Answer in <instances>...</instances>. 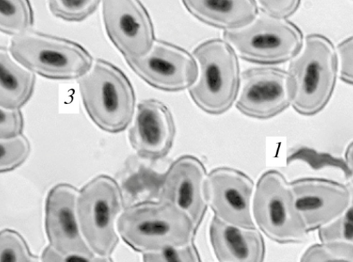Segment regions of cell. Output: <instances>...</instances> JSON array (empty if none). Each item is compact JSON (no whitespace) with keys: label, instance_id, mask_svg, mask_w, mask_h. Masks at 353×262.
I'll use <instances>...</instances> for the list:
<instances>
[{"label":"cell","instance_id":"cell-1","mask_svg":"<svg viewBox=\"0 0 353 262\" xmlns=\"http://www.w3.org/2000/svg\"><path fill=\"white\" fill-rule=\"evenodd\" d=\"M196 229L185 212L160 200L133 205L124 210L117 221L123 240L143 254L188 245Z\"/></svg>","mask_w":353,"mask_h":262},{"label":"cell","instance_id":"cell-2","mask_svg":"<svg viewBox=\"0 0 353 262\" xmlns=\"http://www.w3.org/2000/svg\"><path fill=\"white\" fill-rule=\"evenodd\" d=\"M337 70L338 57L332 41L322 34L307 35L303 49L289 66L294 109L306 116L323 110L333 93Z\"/></svg>","mask_w":353,"mask_h":262},{"label":"cell","instance_id":"cell-3","mask_svg":"<svg viewBox=\"0 0 353 262\" xmlns=\"http://www.w3.org/2000/svg\"><path fill=\"white\" fill-rule=\"evenodd\" d=\"M78 83L85 109L99 128L112 133L125 129L134 114L135 96L119 68L97 59Z\"/></svg>","mask_w":353,"mask_h":262},{"label":"cell","instance_id":"cell-4","mask_svg":"<svg viewBox=\"0 0 353 262\" xmlns=\"http://www.w3.org/2000/svg\"><path fill=\"white\" fill-rule=\"evenodd\" d=\"M193 55L199 74L189 88L191 98L207 113L225 112L236 99L241 82L235 51L225 41L212 39L197 46Z\"/></svg>","mask_w":353,"mask_h":262},{"label":"cell","instance_id":"cell-5","mask_svg":"<svg viewBox=\"0 0 353 262\" xmlns=\"http://www.w3.org/2000/svg\"><path fill=\"white\" fill-rule=\"evenodd\" d=\"M9 50L22 66L51 79H79L92 66L91 55L79 44L38 32L13 37Z\"/></svg>","mask_w":353,"mask_h":262},{"label":"cell","instance_id":"cell-6","mask_svg":"<svg viewBox=\"0 0 353 262\" xmlns=\"http://www.w3.org/2000/svg\"><path fill=\"white\" fill-rule=\"evenodd\" d=\"M252 213L261 230L275 242L297 243L307 238L309 231L296 208L290 184L279 171L268 170L259 178Z\"/></svg>","mask_w":353,"mask_h":262},{"label":"cell","instance_id":"cell-7","mask_svg":"<svg viewBox=\"0 0 353 262\" xmlns=\"http://www.w3.org/2000/svg\"><path fill=\"white\" fill-rule=\"evenodd\" d=\"M223 37L242 59L261 64L285 62L303 47V34L295 24L265 14L241 28L225 30Z\"/></svg>","mask_w":353,"mask_h":262},{"label":"cell","instance_id":"cell-8","mask_svg":"<svg viewBox=\"0 0 353 262\" xmlns=\"http://www.w3.org/2000/svg\"><path fill=\"white\" fill-rule=\"evenodd\" d=\"M122 205L120 188L113 179L101 175L79 192L77 216L86 243L99 256H109L118 241L116 219Z\"/></svg>","mask_w":353,"mask_h":262},{"label":"cell","instance_id":"cell-9","mask_svg":"<svg viewBox=\"0 0 353 262\" xmlns=\"http://www.w3.org/2000/svg\"><path fill=\"white\" fill-rule=\"evenodd\" d=\"M293 85L288 73L272 67L249 68L243 72L236 106L243 114L269 119L292 104Z\"/></svg>","mask_w":353,"mask_h":262},{"label":"cell","instance_id":"cell-10","mask_svg":"<svg viewBox=\"0 0 353 262\" xmlns=\"http://www.w3.org/2000/svg\"><path fill=\"white\" fill-rule=\"evenodd\" d=\"M125 61L145 82L165 91L190 88L199 74L196 62L186 50L163 41H154L143 56Z\"/></svg>","mask_w":353,"mask_h":262},{"label":"cell","instance_id":"cell-11","mask_svg":"<svg viewBox=\"0 0 353 262\" xmlns=\"http://www.w3.org/2000/svg\"><path fill=\"white\" fill-rule=\"evenodd\" d=\"M102 16L106 32L125 59L145 54L154 42V28L139 1H103Z\"/></svg>","mask_w":353,"mask_h":262},{"label":"cell","instance_id":"cell-12","mask_svg":"<svg viewBox=\"0 0 353 262\" xmlns=\"http://www.w3.org/2000/svg\"><path fill=\"white\" fill-rule=\"evenodd\" d=\"M253 181L231 168H217L208 175L205 185L207 203L222 221L234 225L254 228L251 201Z\"/></svg>","mask_w":353,"mask_h":262},{"label":"cell","instance_id":"cell-13","mask_svg":"<svg viewBox=\"0 0 353 262\" xmlns=\"http://www.w3.org/2000/svg\"><path fill=\"white\" fill-rule=\"evenodd\" d=\"M290 184L308 231L319 230L336 220L350 202L347 185L332 180L307 177Z\"/></svg>","mask_w":353,"mask_h":262},{"label":"cell","instance_id":"cell-14","mask_svg":"<svg viewBox=\"0 0 353 262\" xmlns=\"http://www.w3.org/2000/svg\"><path fill=\"white\" fill-rule=\"evenodd\" d=\"M206 178L205 167L200 160L190 155L181 157L172 163L163 177L159 200L182 210L197 228L208 206Z\"/></svg>","mask_w":353,"mask_h":262},{"label":"cell","instance_id":"cell-15","mask_svg":"<svg viewBox=\"0 0 353 262\" xmlns=\"http://www.w3.org/2000/svg\"><path fill=\"white\" fill-rule=\"evenodd\" d=\"M79 192L73 186L61 183L48 193L46 204V230L52 248L61 254L92 256L81 233L77 216Z\"/></svg>","mask_w":353,"mask_h":262},{"label":"cell","instance_id":"cell-16","mask_svg":"<svg viewBox=\"0 0 353 262\" xmlns=\"http://www.w3.org/2000/svg\"><path fill=\"white\" fill-rule=\"evenodd\" d=\"M174 135L172 115L162 102L150 99L138 104L128 137L141 157L150 160L164 157L172 146Z\"/></svg>","mask_w":353,"mask_h":262},{"label":"cell","instance_id":"cell-17","mask_svg":"<svg viewBox=\"0 0 353 262\" xmlns=\"http://www.w3.org/2000/svg\"><path fill=\"white\" fill-rule=\"evenodd\" d=\"M210 237L219 262H263L265 244L255 228L234 225L214 216Z\"/></svg>","mask_w":353,"mask_h":262},{"label":"cell","instance_id":"cell-18","mask_svg":"<svg viewBox=\"0 0 353 262\" xmlns=\"http://www.w3.org/2000/svg\"><path fill=\"white\" fill-rule=\"evenodd\" d=\"M186 9L210 26L225 30H236L250 23L258 12L255 1H183Z\"/></svg>","mask_w":353,"mask_h":262},{"label":"cell","instance_id":"cell-19","mask_svg":"<svg viewBox=\"0 0 353 262\" xmlns=\"http://www.w3.org/2000/svg\"><path fill=\"white\" fill-rule=\"evenodd\" d=\"M34 73L12 59L8 51L0 49V106L19 109L30 99L34 85Z\"/></svg>","mask_w":353,"mask_h":262},{"label":"cell","instance_id":"cell-20","mask_svg":"<svg viewBox=\"0 0 353 262\" xmlns=\"http://www.w3.org/2000/svg\"><path fill=\"white\" fill-rule=\"evenodd\" d=\"M32 23V10L28 1H1L0 30L2 32L17 36L27 32Z\"/></svg>","mask_w":353,"mask_h":262},{"label":"cell","instance_id":"cell-21","mask_svg":"<svg viewBox=\"0 0 353 262\" xmlns=\"http://www.w3.org/2000/svg\"><path fill=\"white\" fill-rule=\"evenodd\" d=\"M300 262H353V244L341 241H321L307 248Z\"/></svg>","mask_w":353,"mask_h":262},{"label":"cell","instance_id":"cell-22","mask_svg":"<svg viewBox=\"0 0 353 262\" xmlns=\"http://www.w3.org/2000/svg\"><path fill=\"white\" fill-rule=\"evenodd\" d=\"M351 194L350 204L336 220L319 230L321 242L341 241L353 244V178L347 184Z\"/></svg>","mask_w":353,"mask_h":262},{"label":"cell","instance_id":"cell-23","mask_svg":"<svg viewBox=\"0 0 353 262\" xmlns=\"http://www.w3.org/2000/svg\"><path fill=\"white\" fill-rule=\"evenodd\" d=\"M0 171L8 172L23 163L29 155L30 146L23 135L0 141Z\"/></svg>","mask_w":353,"mask_h":262},{"label":"cell","instance_id":"cell-24","mask_svg":"<svg viewBox=\"0 0 353 262\" xmlns=\"http://www.w3.org/2000/svg\"><path fill=\"white\" fill-rule=\"evenodd\" d=\"M100 1H50L51 13L60 19L69 21H80L91 15L97 8Z\"/></svg>","mask_w":353,"mask_h":262},{"label":"cell","instance_id":"cell-25","mask_svg":"<svg viewBox=\"0 0 353 262\" xmlns=\"http://www.w3.org/2000/svg\"><path fill=\"white\" fill-rule=\"evenodd\" d=\"M23 237L12 230H4L0 234V262H33Z\"/></svg>","mask_w":353,"mask_h":262},{"label":"cell","instance_id":"cell-26","mask_svg":"<svg viewBox=\"0 0 353 262\" xmlns=\"http://www.w3.org/2000/svg\"><path fill=\"white\" fill-rule=\"evenodd\" d=\"M143 262H201L198 251L192 243L179 247L143 254Z\"/></svg>","mask_w":353,"mask_h":262},{"label":"cell","instance_id":"cell-27","mask_svg":"<svg viewBox=\"0 0 353 262\" xmlns=\"http://www.w3.org/2000/svg\"><path fill=\"white\" fill-rule=\"evenodd\" d=\"M23 117L19 109L0 110V139L12 138L21 134Z\"/></svg>","mask_w":353,"mask_h":262},{"label":"cell","instance_id":"cell-28","mask_svg":"<svg viewBox=\"0 0 353 262\" xmlns=\"http://www.w3.org/2000/svg\"><path fill=\"white\" fill-rule=\"evenodd\" d=\"M340 79L353 85V36L341 41L337 46Z\"/></svg>","mask_w":353,"mask_h":262},{"label":"cell","instance_id":"cell-29","mask_svg":"<svg viewBox=\"0 0 353 262\" xmlns=\"http://www.w3.org/2000/svg\"><path fill=\"white\" fill-rule=\"evenodd\" d=\"M299 5V1H259L257 3L264 14L279 19H285L292 15Z\"/></svg>","mask_w":353,"mask_h":262},{"label":"cell","instance_id":"cell-30","mask_svg":"<svg viewBox=\"0 0 353 262\" xmlns=\"http://www.w3.org/2000/svg\"><path fill=\"white\" fill-rule=\"evenodd\" d=\"M41 261V262H112L109 256L61 254L50 245L43 250Z\"/></svg>","mask_w":353,"mask_h":262},{"label":"cell","instance_id":"cell-31","mask_svg":"<svg viewBox=\"0 0 353 262\" xmlns=\"http://www.w3.org/2000/svg\"><path fill=\"white\" fill-rule=\"evenodd\" d=\"M345 161L351 174V178H353V141H352L346 148Z\"/></svg>","mask_w":353,"mask_h":262},{"label":"cell","instance_id":"cell-32","mask_svg":"<svg viewBox=\"0 0 353 262\" xmlns=\"http://www.w3.org/2000/svg\"><path fill=\"white\" fill-rule=\"evenodd\" d=\"M33 262H39V261H38V259H33Z\"/></svg>","mask_w":353,"mask_h":262}]
</instances>
